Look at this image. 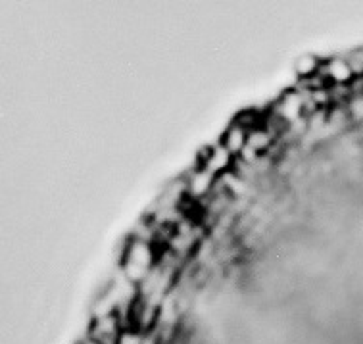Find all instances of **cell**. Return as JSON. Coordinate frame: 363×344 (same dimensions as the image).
Listing matches in <instances>:
<instances>
[{"label": "cell", "instance_id": "6da1fadb", "mask_svg": "<svg viewBox=\"0 0 363 344\" xmlns=\"http://www.w3.org/2000/svg\"><path fill=\"white\" fill-rule=\"evenodd\" d=\"M267 112L271 116H275L277 119H281L284 126L289 127L291 123L298 121V119L308 116V99H306V93H302L300 89H289L286 93L281 94L271 104Z\"/></svg>", "mask_w": 363, "mask_h": 344}, {"label": "cell", "instance_id": "3957f363", "mask_svg": "<svg viewBox=\"0 0 363 344\" xmlns=\"http://www.w3.org/2000/svg\"><path fill=\"white\" fill-rule=\"evenodd\" d=\"M125 331L127 327L121 321V318H119L118 314H112V316L93 318L86 337L99 340L100 344H119V340H121Z\"/></svg>", "mask_w": 363, "mask_h": 344}, {"label": "cell", "instance_id": "52a82bcc", "mask_svg": "<svg viewBox=\"0 0 363 344\" xmlns=\"http://www.w3.org/2000/svg\"><path fill=\"white\" fill-rule=\"evenodd\" d=\"M248 133L250 131H248L246 127H242L240 123H237V121L233 119L231 126L227 127L223 131V135L219 137V143H221L235 158H238L240 152L246 148V145H248Z\"/></svg>", "mask_w": 363, "mask_h": 344}, {"label": "cell", "instance_id": "9c48e42d", "mask_svg": "<svg viewBox=\"0 0 363 344\" xmlns=\"http://www.w3.org/2000/svg\"><path fill=\"white\" fill-rule=\"evenodd\" d=\"M321 66H323V60H319L313 54H304V56H300L294 62V72H296L298 79L308 81L313 79L315 75H319Z\"/></svg>", "mask_w": 363, "mask_h": 344}, {"label": "cell", "instance_id": "30bf717a", "mask_svg": "<svg viewBox=\"0 0 363 344\" xmlns=\"http://www.w3.org/2000/svg\"><path fill=\"white\" fill-rule=\"evenodd\" d=\"M81 344H100V343H99V340H94V338L86 337L85 340H83V343H81Z\"/></svg>", "mask_w": 363, "mask_h": 344}, {"label": "cell", "instance_id": "ba28073f", "mask_svg": "<svg viewBox=\"0 0 363 344\" xmlns=\"http://www.w3.org/2000/svg\"><path fill=\"white\" fill-rule=\"evenodd\" d=\"M279 137L275 133L267 129L265 126H259L248 133V146H252L259 156H267L273 150V146H277Z\"/></svg>", "mask_w": 363, "mask_h": 344}, {"label": "cell", "instance_id": "8992f818", "mask_svg": "<svg viewBox=\"0 0 363 344\" xmlns=\"http://www.w3.org/2000/svg\"><path fill=\"white\" fill-rule=\"evenodd\" d=\"M319 73L329 87H350L356 79L348 60L344 56H333L329 60H323V66Z\"/></svg>", "mask_w": 363, "mask_h": 344}, {"label": "cell", "instance_id": "277c9868", "mask_svg": "<svg viewBox=\"0 0 363 344\" xmlns=\"http://www.w3.org/2000/svg\"><path fill=\"white\" fill-rule=\"evenodd\" d=\"M235 160L237 158L218 140L216 145L204 148V152L200 154L196 166H200L206 172L213 173L216 177H219V175H225L227 172H231L233 166H235Z\"/></svg>", "mask_w": 363, "mask_h": 344}, {"label": "cell", "instance_id": "5b68a950", "mask_svg": "<svg viewBox=\"0 0 363 344\" xmlns=\"http://www.w3.org/2000/svg\"><path fill=\"white\" fill-rule=\"evenodd\" d=\"M121 262H133V264L145 265V267H154V265H158L160 256L156 254L154 243L129 237L125 240V246H123Z\"/></svg>", "mask_w": 363, "mask_h": 344}, {"label": "cell", "instance_id": "7a4b0ae2", "mask_svg": "<svg viewBox=\"0 0 363 344\" xmlns=\"http://www.w3.org/2000/svg\"><path fill=\"white\" fill-rule=\"evenodd\" d=\"M218 179L213 173L206 172L200 166H194L189 172L186 177H183L185 181V189H186V200H191V202H206V200L210 199L211 192L216 191V187H218Z\"/></svg>", "mask_w": 363, "mask_h": 344}]
</instances>
